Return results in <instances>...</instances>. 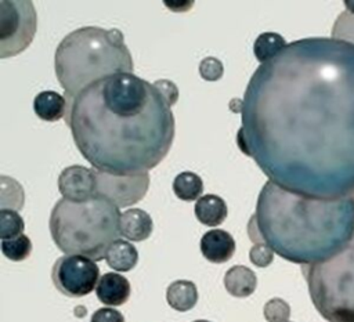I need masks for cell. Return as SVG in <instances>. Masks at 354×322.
<instances>
[{"label": "cell", "mask_w": 354, "mask_h": 322, "mask_svg": "<svg viewBox=\"0 0 354 322\" xmlns=\"http://www.w3.org/2000/svg\"><path fill=\"white\" fill-rule=\"evenodd\" d=\"M254 243L268 245L279 257L300 265L325 261L354 235V199H317L267 181L248 222Z\"/></svg>", "instance_id": "3957f363"}, {"label": "cell", "mask_w": 354, "mask_h": 322, "mask_svg": "<svg viewBox=\"0 0 354 322\" xmlns=\"http://www.w3.org/2000/svg\"><path fill=\"white\" fill-rule=\"evenodd\" d=\"M330 37L337 39L350 44H354V14L348 11H343L336 18L332 30Z\"/></svg>", "instance_id": "603a6c76"}, {"label": "cell", "mask_w": 354, "mask_h": 322, "mask_svg": "<svg viewBox=\"0 0 354 322\" xmlns=\"http://www.w3.org/2000/svg\"><path fill=\"white\" fill-rule=\"evenodd\" d=\"M239 149L270 181L299 195H354V44L289 43L252 75Z\"/></svg>", "instance_id": "6da1fadb"}, {"label": "cell", "mask_w": 354, "mask_h": 322, "mask_svg": "<svg viewBox=\"0 0 354 322\" xmlns=\"http://www.w3.org/2000/svg\"><path fill=\"white\" fill-rule=\"evenodd\" d=\"M167 304L180 312L189 311L198 301V290L194 282L187 279H178L171 282L166 290Z\"/></svg>", "instance_id": "e0dca14e"}, {"label": "cell", "mask_w": 354, "mask_h": 322, "mask_svg": "<svg viewBox=\"0 0 354 322\" xmlns=\"http://www.w3.org/2000/svg\"><path fill=\"white\" fill-rule=\"evenodd\" d=\"M224 287L231 296L243 299L254 293L257 276L245 265H234L224 275Z\"/></svg>", "instance_id": "9a60e30c"}, {"label": "cell", "mask_w": 354, "mask_h": 322, "mask_svg": "<svg viewBox=\"0 0 354 322\" xmlns=\"http://www.w3.org/2000/svg\"><path fill=\"white\" fill-rule=\"evenodd\" d=\"M344 7H346V11L354 14V1H344Z\"/></svg>", "instance_id": "f546056e"}, {"label": "cell", "mask_w": 354, "mask_h": 322, "mask_svg": "<svg viewBox=\"0 0 354 322\" xmlns=\"http://www.w3.org/2000/svg\"><path fill=\"white\" fill-rule=\"evenodd\" d=\"M199 75L203 80L217 82L224 75V65L216 57H206L199 64Z\"/></svg>", "instance_id": "d4e9b609"}, {"label": "cell", "mask_w": 354, "mask_h": 322, "mask_svg": "<svg viewBox=\"0 0 354 322\" xmlns=\"http://www.w3.org/2000/svg\"><path fill=\"white\" fill-rule=\"evenodd\" d=\"M353 199H354V195H353Z\"/></svg>", "instance_id": "d6a6232c"}, {"label": "cell", "mask_w": 354, "mask_h": 322, "mask_svg": "<svg viewBox=\"0 0 354 322\" xmlns=\"http://www.w3.org/2000/svg\"><path fill=\"white\" fill-rule=\"evenodd\" d=\"M194 211L198 221L207 227H217L223 224L228 214L225 200L214 193L202 195L195 202Z\"/></svg>", "instance_id": "5bb4252c"}, {"label": "cell", "mask_w": 354, "mask_h": 322, "mask_svg": "<svg viewBox=\"0 0 354 322\" xmlns=\"http://www.w3.org/2000/svg\"><path fill=\"white\" fill-rule=\"evenodd\" d=\"M66 98L65 123L94 169L136 174L169 153L176 120L156 87L134 73H116Z\"/></svg>", "instance_id": "7a4b0ae2"}, {"label": "cell", "mask_w": 354, "mask_h": 322, "mask_svg": "<svg viewBox=\"0 0 354 322\" xmlns=\"http://www.w3.org/2000/svg\"><path fill=\"white\" fill-rule=\"evenodd\" d=\"M97 299L111 307L124 304L130 297V282L120 274L106 272L104 274L95 287Z\"/></svg>", "instance_id": "7c38bea8"}, {"label": "cell", "mask_w": 354, "mask_h": 322, "mask_svg": "<svg viewBox=\"0 0 354 322\" xmlns=\"http://www.w3.org/2000/svg\"><path fill=\"white\" fill-rule=\"evenodd\" d=\"M37 15L32 1H0V58L14 57L32 43Z\"/></svg>", "instance_id": "52a82bcc"}, {"label": "cell", "mask_w": 354, "mask_h": 322, "mask_svg": "<svg viewBox=\"0 0 354 322\" xmlns=\"http://www.w3.org/2000/svg\"><path fill=\"white\" fill-rule=\"evenodd\" d=\"M153 86L156 87V90L160 93V95L165 98V101L173 106L177 100H178V88L177 86L171 82V80H167V79H159L153 83Z\"/></svg>", "instance_id": "83f0119b"}, {"label": "cell", "mask_w": 354, "mask_h": 322, "mask_svg": "<svg viewBox=\"0 0 354 322\" xmlns=\"http://www.w3.org/2000/svg\"><path fill=\"white\" fill-rule=\"evenodd\" d=\"M55 76L65 97H73L97 80L133 73L129 47L119 29L83 26L68 33L54 54Z\"/></svg>", "instance_id": "277c9868"}, {"label": "cell", "mask_w": 354, "mask_h": 322, "mask_svg": "<svg viewBox=\"0 0 354 322\" xmlns=\"http://www.w3.org/2000/svg\"><path fill=\"white\" fill-rule=\"evenodd\" d=\"M58 189L69 200H86L95 196L93 167L88 169L80 164L65 167L58 177Z\"/></svg>", "instance_id": "30bf717a"}, {"label": "cell", "mask_w": 354, "mask_h": 322, "mask_svg": "<svg viewBox=\"0 0 354 322\" xmlns=\"http://www.w3.org/2000/svg\"><path fill=\"white\" fill-rule=\"evenodd\" d=\"M202 256L214 264L228 261L235 254V240L232 235L224 229H210L201 238Z\"/></svg>", "instance_id": "8fae6325"}, {"label": "cell", "mask_w": 354, "mask_h": 322, "mask_svg": "<svg viewBox=\"0 0 354 322\" xmlns=\"http://www.w3.org/2000/svg\"><path fill=\"white\" fill-rule=\"evenodd\" d=\"M90 322H124V316L120 311L111 308V307H104L97 310L93 315Z\"/></svg>", "instance_id": "f1b7e54d"}, {"label": "cell", "mask_w": 354, "mask_h": 322, "mask_svg": "<svg viewBox=\"0 0 354 322\" xmlns=\"http://www.w3.org/2000/svg\"><path fill=\"white\" fill-rule=\"evenodd\" d=\"M194 322H210V321H206V319H198V321H194Z\"/></svg>", "instance_id": "4dcf8cb0"}, {"label": "cell", "mask_w": 354, "mask_h": 322, "mask_svg": "<svg viewBox=\"0 0 354 322\" xmlns=\"http://www.w3.org/2000/svg\"><path fill=\"white\" fill-rule=\"evenodd\" d=\"M173 192L181 200H198L203 192V181L192 171H181L173 180Z\"/></svg>", "instance_id": "ffe728a7"}, {"label": "cell", "mask_w": 354, "mask_h": 322, "mask_svg": "<svg viewBox=\"0 0 354 322\" xmlns=\"http://www.w3.org/2000/svg\"><path fill=\"white\" fill-rule=\"evenodd\" d=\"M25 222L22 217L11 209L0 210V238L1 240L12 239L24 234Z\"/></svg>", "instance_id": "44dd1931"}, {"label": "cell", "mask_w": 354, "mask_h": 322, "mask_svg": "<svg viewBox=\"0 0 354 322\" xmlns=\"http://www.w3.org/2000/svg\"><path fill=\"white\" fill-rule=\"evenodd\" d=\"M286 46V40L279 33L264 32L256 37L253 44V53L259 62L266 64L277 57Z\"/></svg>", "instance_id": "d6986e66"}, {"label": "cell", "mask_w": 354, "mask_h": 322, "mask_svg": "<svg viewBox=\"0 0 354 322\" xmlns=\"http://www.w3.org/2000/svg\"><path fill=\"white\" fill-rule=\"evenodd\" d=\"M1 252L11 261H22L29 257L32 252V242L25 234H22L17 238L1 240Z\"/></svg>", "instance_id": "7402d4cb"}, {"label": "cell", "mask_w": 354, "mask_h": 322, "mask_svg": "<svg viewBox=\"0 0 354 322\" xmlns=\"http://www.w3.org/2000/svg\"><path fill=\"white\" fill-rule=\"evenodd\" d=\"M120 216L116 205L98 195L86 200L62 198L51 210L48 228L61 252L98 261L119 239Z\"/></svg>", "instance_id": "5b68a950"}, {"label": "cell", "mask_w": 354, "mask_h": 322, "mask_svg": "<svg viewBox=\"0 0 354 322\" xmlns=\"http://www.w3.org/2000/svg\"><path fill=\"white\" fill-rule=\"evenodd\" d=\"M315 310L328 322H354V235L330 258L301 265Z\"/></svg>", "instance_id": "8992f818"}, {"label": "cell", "mask_w": 354, "mask_h": 322, "mask_svg": "<svg viewBox=\"0 0 354 322\" xmlns=\"http://www.w3.org/2000/svg\"><path fill=\"white\" fill-rule=\"evenodd\" d=\"M95 195L111 200L118 207L138 203L149 188L148 171L136 174H113L94 169Z\"/></svg>", "instance_id": "9c48e42d"}, {"label": "cell", "mask_w": 354, "mask_h": 322, "mask_svg": "<svg viewBox=\"0 0 354 322\" xmlns=\"http://www.w3.org/2000/svg\"><path fill=\"white\" fill-rule=\"evenodd\" d=\"M105 261L112 269L127 272L137 265L138 252L133 243L119 238L106 250Z\"/></svg>", "instance_id": "ac0fdd59"}, {"label": "cell", "mask_w": 354, "mask_h": 322, "mask_svg": "<svg viewBox=\"0 0 354 322\" xmlns=\"http://www.w3.org/2000/svg\"><path fill=\"white\" fill-rule=\"evenodd\" d=\"M1 191H6V192H10V195H12V200H11V205H10V209L12 210H19L22 209L24 206V189L21 188L19 182H17L14 178H10L7 176H1ZM8 205V203H7ZM7 209V206L4 207Z\"/></svg>", "instance_id": "484cf974"}, {"label": "cell", "mask_w": 354, "mask_h": 322, "mask_svg": "<svg viewBox=\"0 0 354 322\" xmlns=\"http://www.w3.org/2000/svg\"><path fill=\"white\" fill-rule=\"evenodd\" d=\"M250 261L260 268L268 267L274 260V250L266 243H254L249 250Z\"/></svg>", "instance_id": "4316f807"}, {"label": "cell", "mask_w": 354, "mask_h": 322, "mask_svg": "<svg viewBox=\"0 0 354 322\" xmlns=\"http://www.w3.org/2000/svg\"><path fill=\"white\" fill-rule=\"evenodd\" d=\"M51 279L62 294L68 297H83L97 287L100 268L88 257L65 254L54 263Z\"/></svg>", "instance_id": "ba28073f"}, {"label": "cell", "mask_w": 354, "mask_h": 322, "mask_svg": "<svg viewBox=\"0 0 354 322\" xmlns=\"http://www.w3.org/2000/svg\"><path fill=\"white\" fill-rule=\"evenodd\" d=\"M283 322H290V321H283Z\"/></svg>", "instance_id": "1f68e13d"}, {"label": "cell", "mask_w": 354, "mask_h": 322, "mask_svg": "<svg viewBox=\"0 0 354 322\" xmlns=\"http://www.w3.org/2000/svg\"><path fill=\"white\" fill-rule=\"evenodd\" d=\"M36 116L46 122H57L66 115V98L57 91H40L33 100Z\"/></svg>", "instance_id": "2e32d148"}, {"label": "cell", "mask_w": 354, "mask_h": 322, "mask_svg": "<svg viewBox=\"0 0 354 322\" xmlns=\"http://www.w3.org/2000/svg\"><path fill=\"white\" fill-rule=\"evenodd\" d=\"M152 229L151 216L141 209H127L120 216V235L129 240H145L151 236Z\"/></svg>", "instance_id": "4fadbf2b"}, {"label": "cell", "mask_w": 354, "mask_h": 322, "mask_svg": "<svg viewBox=\"0 0 354 322\" xmlns=\"http://www.w3.org/2000/svg\"><path fill=\"white\" fill-rule=\"evenodd\" d=\"M263 314L268 322H283L290 316V307L283 299L274 297L264 304Z\"/></svg>", "instance_id": "cb8c5ba5"}]
</instances>
